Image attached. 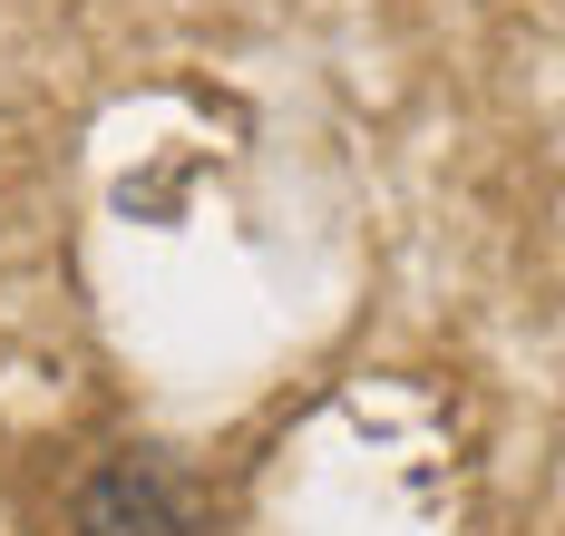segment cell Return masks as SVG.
I'll list each match as a JSON object with an SVG mask.
<instances>
[{"label": "cell", "instance_id": "1", "mask_svg": "<svg viewBox=\"0 0 565 536\" xmlns=\"http://www.w3.org/2000/svg\"><path fill=\"white\" fill-rule=\"evenodd\" d=\"M68 536H215V517H205V497L167 459L108 449V459H88V478L68 487Z\"/></svg>", "mask_w": 565, "mask_h": 536}]
</instances>
